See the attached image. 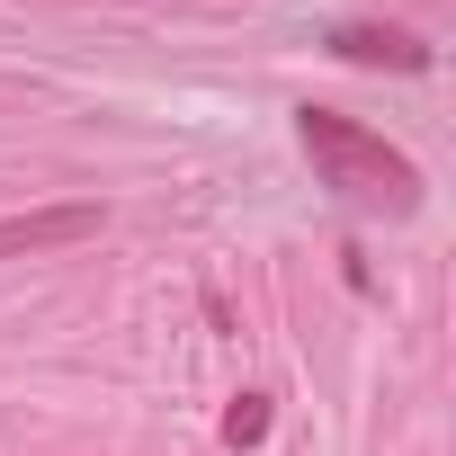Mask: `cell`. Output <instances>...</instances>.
I'll return each instance as SVG.
<instances>
[{"mask_svg":"<svg viewBox=\"0 0 456 456\" xmlns=\"http://www.w3.org/2000/svg\"><path fill=\"white\" fill-rule=\"evenodd\" d=\"M296 134H305L314 179H322L340 206L385 215V224H411V215H420V197H429V188H420V161H411L403 143H385L376 126H358V117L305 99V108H296Z\"/></svg>","mask_w":456,"mask_h":456,"instance_id":"cell-1","label":"cell"},{"mask_svg":"<svg viewBox=\"0 0 456 456\" xmlns=\"http://www.w3.org/2000/svg\"><path fill=\"white\" fill-rule=\"evenodd\" d=\"M108 224V206L72 197V206H28V215H0V260H37V251H63V242H90Z\"/></svg>","mask_w":456,"mask_h":456,"instance_id":"cell-2","label":"cell"},{"mask_svg":"<svg viewBox=\"0 0 456 456\" xmlns=\"http://www.w3.org/2000/svg\"><path fill=\"white\" fill-rule=\"evenodd\" d=\"M322 45H331L340 63H358V72H429V45L403 37V28H376V19H340Z\"/></svg>","mask_w":456,"mask_h":456,"instance_id":"cell-3","label":"cell"},{"mask_svg":"<svg viewBox=\"0 0 456 456\" xmlns=\"http://www.w3.org/2000/svg\"><path fill=\"white\" fill-rule=\"evenodd\" d=\"M269 438V394H233V411H224V447H260Z\"/></svg>","mask_w":456,"mask_h":456,"instance_id":"cell-4","label":"cell"}]
</instances>
